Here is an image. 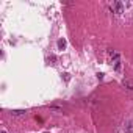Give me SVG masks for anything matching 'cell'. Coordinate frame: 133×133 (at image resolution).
I'll list each match as a JSON object with an SVG mask.
<instances>
[{"label": "cell", "mask_w": 133, "mask_h": 133, "mask_svg": "<svg viewBox=\"0 0 133 133\" xmlns=\"http://www.w3.org/2000/svg\"><path fill=\"white\" fill-rule=\"evenodd\" d=\"M113 11H114L116 14H122V13H124V3L119 2V0L113 2Z\"/></svg>", "instance_id": "6da1fadb"}, {"label": "cell", "mask_w": 133, "mask_h": 133, "mask_svg": "<svg viewBox=\"0 0 133 133\" xmlns=\"http://www.w3.org/2000/svg\"><path fill=\"white\" fill-rule=\"evenodd\" d=\"M56 45H58V49H59V50H64V49H66V45H67V42H66V39H64V38H61V39H58Z\"/></svg>", "instance_id": "7a4b0ae2"}, {"label": "cell", "mask_w": 133, "mask_h": 133, "mask_svg": "<svg viewBox=\"0 0 133 133\" xmlns=\"http://www.w3.org/2000/svg\"><path fill=\"white\" fill-rule=\"evenodd\" d=\"M25 110H11V111H9V114L11 116H22V114H25Z\"/></svg>", "instance_id": "3957f363"}, {"label": "cell", "mask_w": 133, "mask_h": 133, "mask_svg": "<svg viewBox=\"0 0 133 133\" xmlns=\"http://www.w3.org/2000/svg\"><path fill=\"white\" fill-rule=\"evenodd\" d=\"M122 86H124V88H127V89H130V91H133V85L128 81V80H124V81H122Z\"/></svg>", "instance_id": "277c9868"}, {"label": "cell", "mask_w": 133, "mask_h": 133, "mask_svg": "<svg viewBox=\"0 0 133 133\" xmlns=\"http://www.w3.org/2000/svg\"><path fill=\"white\" fill-rule=\"evenodd\" d=\"M125 130H127V132H133V124H132V122H128V124H127Z\"/></svg>", "instance_id": "5b68a950"}, {"label": "cell", "mask_w": 133, "mask_h": 133, "mask_svg": "<svg viewBox=\"0 0 133 133\" xmlns=\"http://www.w3.org/2000/svg\"><path fill=\"white\" fill-rule=\"evenodd\" d=\"M97 78L102 80V78H103V74H102V72H99V74H97Z\"/></svg>", "instance_id": "8992f818"}, {"label": "cell", "mask_w": 133, "mask_h": 133, "mask_svg": "<svg viewBox=\"0 0 133 133\" xmlns=\"http://www.w3.org/2000/svg\"><path fill=\"white\" fill-rule=\"evenodd\" d=\"M63 77H64L66 81H69V74H63Z\"/></svg>", "instance_id": "52a82bcc"}, {"label": "cell", "mask_w": 133, "mask_h": 133, "mask_svg": "<svg viewBox=\"0 0 133 133\" xmlns=\"http://www.w3.org/2000/svg\"><path fill=\"white\" fill-rule=\"evenodd\" d=\"M2 133H6V132H2Z\"/></svg>", "instance_id": "ba28073f"}]
</instances>
